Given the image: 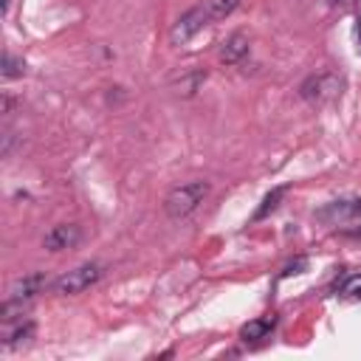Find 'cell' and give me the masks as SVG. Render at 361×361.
Instances as JSON below:
<instances>
[{
    "mask_svg": "<svg viewBox=\"0 0 361 361\" xmlns=\"http://www.w3.org/2000/svg\"><path fill=\"white\" fill-rule=\"evenodd\" d=\"M338 296H344V299H358V296H361V274L344 276L341 285H338Z\"/></svg>",
    "mask_w": 361,
    "mask_h": 361,
    "instance_id": "cell-14",
    "label": "cell"
},
{
    "mask_svg": "<svg viewBox=\"0 0 361 361\" xmlns=\"http://www.w3.org/2000/svg\"><path fill=\"white\" fill-rule=\"evenodd\" d=\"M248 54V37L245 34H231V37H226V42L220 45V59L226 62V65H237L243 56Z\"/></svg>",
    "mask_w": 361,
    "mask_h": 361,
    "instance_id": "cell-8",
    "label": "cell"
},
{
    "mask_svg": "<svg viewBox=\"0 0 361 361\" xmlns=\"http://www.w3.org/2000/svg\"><path fill=\"white\" fill-rule=\"evenodd\" d=\"M285 192H288L285 186H276V189H271V192L262 197V206L254 212V220H262V217H268V214H271V212L279 206V200L285 197Z\"/></svg>",
    "mask_w": 361,
    "mask_h": 361,
    "instance_id": "cell-11",
    "label": "cell"
},
{
    "mask_svg": "<svg viewBox=\"0 0 361 361\" xmlns=\"http://www.w3.org/2000/svg\"><path fill=\"white\" fill-rule=\"evenodd\" d=\"M355 42H358V51H361V17L355 20Z\"/></svg>",
    "mask_w": 361,
    "mask_h": 361,
    "instance_id": "cell-17",
    "label": "cell"
},
{
    "mask_svg": "<svg viewBox=\"0 0 361 361\" xmlns=\"http://www.w3.org/2000/svg\"><path fill=\"white\" fill-rule=\"evenodd\" d=\"M319 220L324 223H341V220H355L361 217V200H333L324 209L316 212Z\"/></svg>",
    "mask_w": 361,
    "mask_h": 361,
    "instance_id": "cell-6",
    "label": "cell"
},
{
    "mask_svg": "<svg viewBox=\"0 0 361 361\" xmlns=\"http://www.w3.org/2000/svg\"><path fill=\"white\" fill-rule=\"evenodd\" d=\"M237 6H240V0H206V11H209L212 20H223V17H228Z\"/></svg>",
    "mask_w": 361,
    "mask_h": 361,
    "instance_id": "cell-12",
    "label": "cell"
},
{
    "mask_svg": "<svg viewBox=\"0 0 361 361\" xmlns=\"http://www.w3.org/2000/svg\"><path fill=\"white\" fill-rule=\"evenodd\" d=\"M102 274H104V265H99V262H85V265H79V268L62 274L59 279H54V282H51V290L59 293V296H76V293L87 290L90 285H96V282L102 279Z\"/></svg>",
    "mask_w": 361,
    "mask_h": 361,
    "instance_id": "cell-2",
    "label": "cell"
},
{
    "mask_svg": "<svg viewBox=\"0 0 361 361\" xmlns=\"http://www.w3.org/2000/svg\"><path fill=\"white\" fill-rule=\"evenodd\" d=\"M299 93L307 102H327V99H333V96L341 93V79L336 73H316V76H310V79L302 82Z\"/></svg>",
    "mask_w": 361,
    "mask_h": 361,
    "instance_id": "cell-4",
    "label": "cell"
},
{
    "mask_svg": "<svg viewBox=\"0 0 361 361\" xmlns=\"http://www.w3.org/2000/svg\"><path fill=\"white\" fill-rule=\"evenodd\" d=\"M23 73H25V62L20 56H14V54H6L3 56V79H17Z\"/></svg>",
    "mask_w": 361,
    "mask_h": 361,
    "instance_id": "cell-15",
    "label": "cell"
},
{
    "mask_svg": "<svg viewBox=\"0 0 361 361\" xmlns=\"http://www.w3.org/2000/svg\"><path fill=\"white\" fill-rule=\"evenodd\" d=\"M271 327H274V316H265V319H254V322L243 324V330H240V338H243V341H259V338H265V336L271 333Z\"/></svg>",
    "mask_w": 361,
    "mask_h": 361,
    "instance_id": "cell-10",
    "label": "cell"
},
{
    "mask_svg": "<svg viewBox=\"0 0 361 361\" xmlns=\"http://www.w3.org/2000/svg\"><path fill=\"white\" fill-rule=\"evenodd\" d=\"M11 104H14V102H11L8 96H3V102H0V107H3V113H11Z\"/></svg>",
    "mask_w": 361,
    "mask_h": 361,
    "instance_id": "cell-16",
    "label": "cell"
},
{
    "mask_svg": "<svg viewBox=\"0 0 361 361\" xmlns=\"http://www.w3.org/2000/svg\"><path fill=\"white\" fill-rule=\"evenodd\" d=\"M209 20H212V17H209L206 6L189 8L186 14H180V17L175 20V25H172V31H169V42H172V45H186Z\"/></svg>",
    "mask_w": 361,
    "mask_h": 361,
    "instance_id": "cell-3",
    "label": "cell"
},
{
    "mask_svg": "<svg viewBox=\"0 0 361 361\" xmlns=\"http://www.w3.org/2000/svg\"><path fill=\"white\" fill-rule=\"evenodd\" d=\"M333 3H336V6H353L355 0H333Z\"/></svg>",
    "mask_w": 361,
    "mask_h": 361,
    "instance_id": "cell-18",
    "label": "cell"
},
{
    "mask_svg": "<svg viewBox=\"0 0 361 361\" xmlns=\"http://www.w3.org/2000/svg\"><path fill=\"white\" fill-rule=\"evenodd\" d=\"M206 195H209V183H206V180H189V183L175 186V189L166 195L164 209H166V214H169L172 220H180V217L192 214V212L203 203Z\"/></svg>",
    "mask_w": 361,
    "mask_h": 361,
    "instance_id": "cell-1",
    "label": "cell"
},
{
    "mask_svg": "<svg viewBox=\"0 0 361 361\" xmlns=\"http://www.w3.org/2000/svg\"><path fill=\"white\" fill-rule=\"evenodd\" d=\"M42 288H48V279L42 274H28L23 279H17L11 288H8V299H23V302H31Z\"/></svg>",
    "mask_w": 361,
    "mask_h": 361,
    "instance_id": "cell-7",
    "label": "cell"
},
{
    "mask_svg": "<svg viewBox=\"0 0 361 361\" xmlns=\"http://www.w3.org/2000/svg\"><path fill=\"white\" fill-rule=\"evenodd\" d=\"M79 240H82L79 226H73V223H59V226H54V228L45 234L42 245H45L48 251H68V248H73Z\"/></svg>",
    "mask_w": 361,
    "mask_h": 361,
    "instance_id": "cell-5",
    "label": "cell"
},
{
    "mask_svg": "<svg viewBox=\"0 0 361 361\" xmlns=\"http://www.w3.org/2000/svg\"><path fill=\"white\" fill-rule=\"evenodd\" d=\"M203 79H206V71H192L189 76H183V79L175 85V87H178L175 93H180V96H192V93L200 87V82H203Z\"/></svg>",
    "mask_w": 361,
    "mask_h": 361,
    "instance_id": "cell-13",
    "label": "cell"
},
{
    "mask_svg": "<svg viewBox=\"0 0 361 361\" xmlns=\"http://www.w3.org/2000/svg\"><path fill=\"white\" fill-rule=\"evenodd\" d=\"M3 344L6 347H14L25 338L34 336V322H23V319H14V322H3Z\"/></svg>",
    "mask_w": 361,
    "mask_h": 361,
    "instance_id": "cell-9",
    "label": "cell"
}]
</instances>
